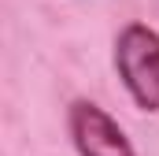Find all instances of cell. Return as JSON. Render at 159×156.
Returning <instances> with one entry per match:
<instances>
[{
  "instance_id": "1",
  "label": "cell",
  "mask_w": 159,
  "mask_h": 156,
  "mask_svg": "<svg viewBox=\"0 0 159 156\" xmlns=\"http://www.w3.org/2000/svg\"><path fill=\"white\" fill-rule=\"evenodd\" d=\"M115 71L141 112H159V34L129 22L115 37Z\"/></svg>"
},
{
  "instance_id": "2",
  "label": "cell",
  "mask_w": 159,
  "mask_h": 156,
  "mask_svg": "<svg viewBox=\"0 0 159 156\" xmlns=\"http://www.w3.org/2000/svg\"><path fill=\"white\" fill-rule=\"evenodd\" d=\"M67 123H70L74 149L81 156H137L133 145L126 141V134L119 130V123L93 100H74Z\"/></svg>"
}]
</instances>
